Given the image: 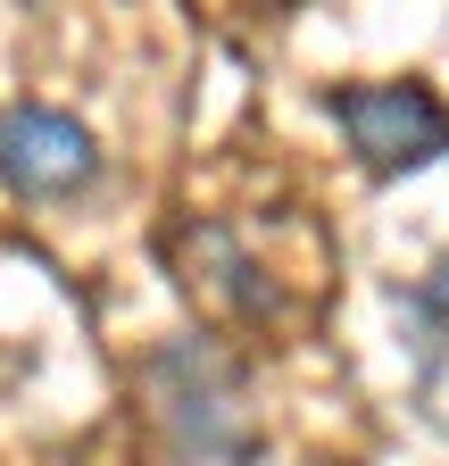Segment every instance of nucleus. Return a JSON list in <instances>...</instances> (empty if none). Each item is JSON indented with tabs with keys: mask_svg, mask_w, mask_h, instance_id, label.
<instances>
[{
	"mask_svg": "<svg viewBox=\"0 0 449 466\" xmlns=\"http://www.w3.org/2000/svg\"><path fill=\"white\" fill-rule=\"evenodd\" d=\"M92 175H100V142L67 108H42V100L0 108V184H17L34 200H59V192H84Z\"/></svg>",
	"mask_w": 449,
	"mask_h": 466,
	"instance_id": "obj_3",
	"label": "nucleus"
},
{
	"mask_svg": "<svg viewBox=\"0 0 449 466\" xmlns=\"http://www.w3.org/2000/svg\"><path fill=\"white\" fill-rule=\"evenodd\" d=\"M333 116H342L350 150L374 175H408V167H424V158L449 150V116L416 84H342V92H333Z\"/></svg>",
	"mask_w": 449,
	"mask_h": 466,
	"instance_id": "obj_2",
	"label": "nucleus"
},
{
	"mask_svg": "<svg viewBox=\"0 0 449 466\" xmlns=\"http://www.w3.org/2000/svg\"><path fill=\"white\" fill-rule=\"evenodd\" d=\"M408 309H416V325H424V333H449V250H441V267L408 291Z\"/></svg>",
	"mask_w": 449,
	"mask_h": 466,
	"instance_id": "obj_4",
	"label": "nucleus"
},
{
	"mask_svg": "<svg viewBox=\"0 0 449 466\" xmlns=\"http://www.w3.org/2000/svg\"><path fill=\"white\" fill-rule=\"evenodd\" d=\"M142 383L158 400V425H166L175 466H250L258 433L242 417V383H234V367H224L208 341H158Z\"/></svg>",
	"mask_w": 449,
	"mask_h": 466,
	"instance_id": "obj_1",
	"label": "nucleus"
}]
</instances>
